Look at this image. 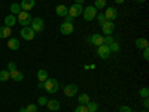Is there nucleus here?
I'll list each match as a JSON object with an SVG mask.
<instances>
[{
    "label": "nucleus",
    "instance_id": "f3484780",
    "mask_svg": "<svg viewBox=\"0 0 149 112\" xmlns=\"http://www.w3.org/2000/svg\"><path fill=\"white\" fill-rule=\"evenodd\" d=\"M46 106H48L49 111H58V109L61 108V103H60L58 100H55V99H52V100H48Z\"/></svg>",
    "mask_w": 149,
    "mask_h": 112
},
{
    "label": "nucleus",
    "instance_id": "39448f33",
    "mask_svg": "<svg viewBox=\"0 0 149 112\" xmlns=\"http://www.w3.org/2000/svg\"><path fill=\"white\" fill-rule=\"evenodd\" d=\"M82 12H84V8H82V5H79V3H74V5H72V6L69 8V15H70L72 18L81 17Z\"/></svg>",
    "mask_w": 149,
    "mask_h": 112
},
{
    "label": "nucleus",
    "instance_id": "9d476101",
    "mask_svg": "<svg viewBox=\"0 0 149 112\" xmlns=\"http://www.w3.org/2000/svg\"><path fill=\"white\" fill-rule=\"evenodd\" d=\"M97 55L100 57V58H103V60L109 58V55H110L109 46H107V45H100V46H97Z\"/></svg>",
    "mask_w": 149,
    "mask_h": 112
},
{
    "label": "nucleus",
    "instance_id": "c756f323",
    "mask_svg": "<svg viewBox=\"0 0 149 112\" xmlns=\"http://www.w3.org/2000/svg\"><path fill=\"white\" fill-rule=\"evenodd\" d=\"M26 111L27 112H37V105H29V106H26Z\"/></svg>",
    "mask_w": 149,
    "mask_h": 112
},
{
    "label": "nucleus",
    "instance_id": "1a4fd4ad",
    "mask_svg": "<svg viewBox=\"0 0 149 112\" xmlns=\"http://www.w3.org/2000/svg\"><path fill=\"white\" fill-rule=\"evenodd\" d=\"M78 91H79V88H78L76 84H67V85L64 87V96H67V97L76 96Z\"/></svg>",
    "mask_w": 149,
    "mask_h": 112
},
{
    "label": "nucleus",
    "instance_id": "37998d69",
    "mask_svg": "<svg viewBox=\"0 0 149 112\" xmlns=\"http://www.w3.org/2000/svg\"><path fill=\"white\" fill-rule=\"evenodd\" d=\"M136 2H137V3H143V2H145V0H136Z\"/></svg>",
    "mask_w": 149,
    "mask_h": 112
},
{
    "label": "nucleus",
    "instance_id": "f704fd0d",
    "mask_svg": "<svg viewBox=\"0 0 149 112\" xmlns=\"http://www.w3.org/2000/svg\"><path fill=\"white\" fill-rule=\"evenodd\" d=\"M143 58L145 60H149V46L143 49Z\"/></svg>",
    "mask_w": 149,
    "mask_h": 112
},
{
    "label": "nucleus",
    "instance_id": "4be33fe9",
    "mask_svg": "<svg viewBox=\"0 0 149 112\" xmlns=\"http://www.w3.org/2000/svg\"><path fill=\"white\" fill-rule=\"evenodd\" d=\"M37 79H39L40 82H45L48 79V72L45 69H40L39 72H37Z\"/></svg>",
    "mask_w": 149,
    "mask_h": 112
},
{
    "label": "nucleus",
    "instance_id": "393cba45",
    "mask_svg": "<svg viewBox=\"0 0 149 112\" xmlns=\"http://www.w3.org/2000/svg\"><path fill=\"white\" fill-rule=\"evenodd\" d=\"M106 0H94V8L98 10V9H104L106 8Z\"/></svg>",
    "mask_w": 149,
    "mask_h": 112
},
{
    "label": "nucleus",
    "instance_id": "9b49d317",
    "mask_svg": "<svg viewBox=\"0 0 149 112\" xmlns=\"http://www.w3.org/2000/svg\"><path fill=\"white\" fill-rule=\"evenodd\" d=\"M103 14H104L106 21H115V20H116V17H118V12H116V9H115V8H106Z\"/></svg>",
    "mask_w": 149,
    "mask_h": 112
},
{
    "label": "nucleus",
    "instance_id": "c03bdc74",
    "mask_svg": "<svg viewBox=\"0 0 149 112\" xmlns=\"http://www.w3.org/2000/svg\"><path fill=\"white\" fill-rule=\"evenodd\" d=\"M142 112H148V111H142Z\"/></svg>",
    "mask_w": 149,
    "mask_h": 112
},
{
    "label": "nucleus",
    "instance_id": "dca6fc26",
    "mask_svg": "<svg viewBox=\"0 0 149 112\" xmlns=\"http://www.w3.org/2000/svg\"><path fill=\"white\" fill-rule=\"evenodd\" d=\"M17 22H18V21H17L15 15H12V14H10V15L5 17V26H6V27H9V29H10V27H14Z\"/></svg>",
    "mask_w": 149,
    "mask_h": 112
},
{
    "label": "nucleus",
    "instance_id": "e433bc0d",
    "mask_svg": "<svg viewBox=\"0 0 149 112\" xmlns=\"http://www.w3.org/2000/svg\"><path fill=\"white\" fill-rule=\"evenodd\" d=\"M64 18H66V22H72V21H73V18H72L70 15H66Z\"/></svg>",
    "mask_w": 149,
    "mask_h": 112
},
{
    "label": "nucleus",
    "instance_id": "a211bd4d",
    "mask_svg": "<svg viewBox=\"0 0 149 112\" xmlns=\"http://www.w3.org/2000/svg\"><path fill=\"white\" fill-rule=\"evenodd\" d=\"M136 46H137L139 49H145V48L149 46V42H148V39H145V37H137V39H136Z\"/></svg>",
    "mask_w": 149,
    "mask_h": 112
},
{
    "label": "nucleus",
    "instance_id": "0eeeda50",
    "mask_svg": "<svg viewBox=\"0 0 149 112\" xmlns=\"http://www.w3.org/2000/svg\"><path fill=\"white\" fill-rule=\"evenodd\" d=\"M73 30H74V27H73V22H63L60 26V33L61 34H64V36H69V34H72L73 33Z\"/></svg>",
    "mask_w": 149,
    "mask_h": 112
},
{
    "label": "nucleus",
    "instance_id": "6ab92c4d",
    "mask_svg": "<svg viewBox=\"0 0 149 112\" xmlns=\"http://www.w3.org/2000/svg\"><path fill=\"white\" fill-rule=\"evenodd\" d=\"M10 73V79H14V81H22L24 79V75L18 70V69H15V70H12V72H9Z\"/></svg>",
    "mask_w": 149,
    "mask_h": 112
},
{
    "label": "nucleus",
    "instance_id": "6e6552de",
    "mask_svg": "<svg viewBox=\"0 0 149 112\" xmlns=\"http://www.w3.org/2000/svg\"><path fill=\"white\" fill-rule=\"evenodd\" d=\"M102 30H103V33H104L106 36L112 34V33L115 32V22H113V21H104V22L102 24Z\"/></svg>",
    "mask_w": 149,
    "mask_h": 112
},
{
    "label": "nucleus",
    "instance_id": "79ce46f5",
    "mask_svg": "<svg viewBox=\"0 0 149 112\" xmlns=\"http://www.w3.org/2000/svg\"><path fill=\"white\" fill-rule=\"evenodd\" d=\"M18 112H27V111H26V108H21V109H19Z\"/></svg>",
    "mask_w": 149,
    "mask_h": 112
},
{
    "label": "nucleus",
    "instance_id": "ea45409f",
    "mask_svg": "<svg viewBox=\"0 0 149 112\" xmlns=\"http://www.w3.org/2000/svg\"><path fill=\"white\" fill-rule=\"evenodd\" d=\"M85 2V0H74V3H79V5H82Z\"/></svg>",
    "mask_w": 149,
    "mask_h": 112
},
{
    "label": "nucleus",
    "instance_id": "2eb2a0df",
    "mask_svg": "<svg viewBox=\"0 0 149 112\" xmlns=\"http://www.w3.org/2000/svg\"><path fill=\"white\" fill-rule=\"evenodd\" d=\"M55 14L58 17H66V15H69V8L66 5H58L55 8Z\"/></svg>",
    "mask_w": 149,
    "mask_h": 112
},
{
    "label": "nucleus",
    "instance_id": "f8f14e48",
    "mask_svg": "<svg viewBox=\"0 0 149 112\" xmlns=\"http://www.w3.org/2000/svg\"><path fill=\"white\" fill-rule=\"evenodd\" d=\"M103 39H104V36H102L100 33H94L88 41H90V43L94 45V46H100V45H103Z\"/></svg>",
    "mask_w": 149,
    "mask_h": 112
},
{
    "label": "nucleus",
    "instance_id": "7c9ffc66",
    "mask_svg": "<svg viewBox=\"0 0 149 112\" xmlns=\"http://www.w3.org/2000/svg\"><path fill=\"white\" fill-rule=\"evenodd\" d=\"M74 112H88V109H86V105H79L74 109Z\"/></svg>",
    "mask_w": 149,
    "mask_h": 112
},
{
    "label": "nucleus",
    "instance_id": "c85d7f7f",
    "mask_svg": "<svg viewBox=\"0 0 149 112\" xmlns=\"http://www.w3.org/2000/svg\"><path fill=\"white\" fill-rule=\"evenodd\" d=\"M140 97H143V99H148V96H149V90H148V87H143V88L140 90Z\"/></svg>",
    "mask_w": 149,
    "mask_h": 112
},
{
    "label": "nucleus",
    "instance_id": "f257e3e1",
    "mask_svg": "<svg viewBox=\"0 0 149 112\" xmlns=\"http://www.w3.org/2000/svg\"><path fill=\"white\" fill-rule=\"evenodd\" d=\"M31 15H30V12H26V10H21L19 14H18V18H17V21L21 24L22 27H29L30 24H31Z\"/></svg>",
    "mask_w": 149,
    "mask_h": 112
},
{
    "label": "nucleus",
    "instance_id": "7ed1b4c3",
    "mask_svg": "<svg viewBox=\"0 0 149 112\" xmlns=\"http://www.w3.org/2000/svg\"><path fill=\"white\" fill-rule=\"evenodd\" d=\"M58 81L57 79H54V78H48L46 81H45V90L49 93V94H54V93H57L58 91Z\"/></svg>",
    "mask_w": 149,
    "mask_h": 112
},
{
    "label": "nucleus",
    "instance_id": "4c0bfd02",
    "mask_svg": "<svg viewBox=\"0 0 149 112\" xmlns=\"http://www.w3.org/2000/svg\"><path fill=\"white\" fill-rule=\"evenodd\" d=\"M143 106L148 109V106H149V100H148V99H145V100H143Z\"/></svg>",
    "mask_w": 149,
    "mask_h": 112
},
{
    "label": "nucleus",
    "instance_id": "2f4dec72",
    "mask_svg": "<svg viewBox=\"0 0 149 112\" xmlns=\"http://www.w3.org/2000/svg\"><path fill=\"white\" fill-rule=\"evenodd\" d=\"M97 20H98V24H100V26H102V24L106 21V18H104V14H97V17H95Z\"/></svg>",
    "mask_w": 149,
    "mask_h": 112
},
{
    "label": "nucleus",
    "instance_id": "a878e982",
    "mask_svg": "<svg viewBox=\"0 0 149 112\" xmlns=\"http://www.w3.org/2000/svg\"><path fill=\"white\" fill-rule=\"evenodd\" d=\"M19 12H21V6H19L18 3H12V5H10V14H12V15H15V14L18 15Z\"/></svg>",
    "mask_w": 149,
    "mask_h": 112
},
{
    "label": "nucleus",
    "instance_id": "412c9836",
    "mask_svg": "<svg viewBox=\"0 0 149 112\" xmlns=\"http://www.w3.org/2000/svg\"><path fill=\"white\" fill-rule=\"evenodd\" d=\"M78 102H79V105H86V103L90 102V96L86 94V93L79 94V96H78Z\"/></svg>",
    "mask_w": 149,
    "mask_h": 112
},
{
    "label": "nucleus",
    "instance_id": "aec40b11",
    "mask_svg": "<svg viewBox=\"0 0 149 112\" xmlns=\"http://www.w3.org/2000/svg\"><path fill=\"white\" fill-rule=\"evenodd\" d=\"M10 29L3 26V27H0V39H9V36H10Z\"/></svg>",
    "mask_w": 149,
    "mask_h": 112
},
{
    "label": "nucleus",
    "instance_id": "20e7f679",
    "mask_svg": "<svg viewBox=\"0 0 149 112\" xmlns=\"http://www.w3.org/2000/svg\"><path fill=\"white\" fill-rule=\"evenodd\" d=\"M82 17L85 21H93L95 17H97V9L94 6H88V8H84V12H82Z\"/></svg>",
    "mask_w": 149,
    "mask_h": 112
},
{
    "label": "nucleus",
    "instance_id": "b1692460",
    "mask_svg": "<svg viewBox=\"0 0 149 112\" xmlns=\"http://www.w3.org/2000/svg\"><path fill=\"white\" fill-rule=\"evenodd\" d=\"M9 78H10L9 70H0V81L6 82V81H9Z\"/></svg>",
    "mask_w": 149,
    "mask_h": 112
},
{
    "label": "nucleus",
    "instance_id": "5701e85b",
    "mask_svg": "<svg viewBox=\"0 0 149 112\" xmlns=\"http://www.w3.org/2000/svg\"><path fill=\"white\" fill-rule=\"evenodd\" d=\"M86 109H88V112H97V109H98V103L90 100L88 103H86Z\"/></svg>",
    "mask_w": 149,
    "mask_h": 112
},
{
    "label": "nucleus",
    "instance_id": "c9c22d12",
    "mask_svg": "<svg viewBox=\"0 0 149 112\" xmlns=\"http://www.w3.org/2000/svg\"><path fill=\"white\" fill-rule=\"evenodd\" d=\"M119 112H133L130 106H121L119 108Z\"/></svg>",
    "mask_w": 149,
    "mask_h": 112
},
{
    "label": "nucleus",
    "instance_id": "473e14b6",
    "mask_svg": "<svg viewBox=\"0 0 149 112\" xmlns=\"http://www.w3.org/2000/svg\"><path fill=\"white\" fill-rule=\"evenodd\" d=\"M37 103L42 105V106H45V105L48 103V99H46L45 96H40V97H39V100H37Z\"/></svg>",
    "mask_w": 149,
    "mask_h": 112
},
{
    "label": "nucleus",
    "instance_id": "a19ab883",
    "mask_svg": "<svg viewBox=\"0 0 149 112\" xmlns=\"http://www.w3.org/2000/svg\"><path fill=\"white\" fill-rule=\"evenodd\" d=\"M125 0H115V3H124Z\"/></svg>",
    "mask_w": 149,
    "mask_h": 112
},
{
    "label": "nucleus",
    "instance_id": "bb28decb",
    "mask_svg": "<svg viewBox=\"0 0 149 112\" xmlns=\"http://www.w3.org/2000/svg\"><path fill=\"white\" fill-rule=\"evenodd\" d=\"M109 49H110V52H118L119 49H121V46H119L118 42H113V43L109 45Z\"/></svg>",
    "mask_w": 149,
    "mask_h": 112
},
{
    "label": "nucleus",
    "instance_id": "423d86ee",
    "mask_svg": "<svg viewBox=\"0 0 149 112\" xmlns=\"http://www.w3.org/2000/svg\"><path fill=\"white\" fill-rule=\"evenodd\" d=\"M34 36H36V33L33 32L31 27H22L21 29V37L24 41H33Z\"/></svg>",
    "mask_w": 149,
    "mask_h": 112
},
{
    "label": "nucleus",
    "instance_id": "4468645a",
    "mask_svg": "<svg viewBox=\"0 0 149 112\" xmlns=\"http://www.w3.org/2000/svg\"><path fill=\"white\" fill-rule=\"evenodd\" d=\"M19 41L17 39V37H9V42H8V48L10 49V51H17V49H19Z\"/></svg>",
    "mask_w": 149,
    "mask_h": 112
},
{
    "label": "nucleus",
    "instance_id": "72a5a7b5",
    "mask_svg": "<svg viewBox=\"0 0 149 112\" xmlns=\"http://www.w3.org/2000/svg\"><path fill=\"white\" fill-rule=\"evenodd\" d=\"M8 69H9V72L15 70V69H17V64L14 63V61H9V63H8Z\"/></svg>",
    "mask_w": 149,
    "mask_h": 112
},
{
    "label": "nucleus",
    "instance_id": "cd10ccee",
    "mask_svg": "<svg viewBox=\"0 0 149 112\" xmlns=\"http://www.w3.org/2000/svg\"><path fill=\"white\" fill-rule=\"evenodd\" d=\"M115 42V39H113V37H112V34H109V36H106L104 37V39H103V45H110V43H113Z\"/></svg>",
    "mask_w": 149,
    "mask_h": 112
},
{
    "label": "nucleus",
    "instance_id": "ddd939ff",
    "mask_svg": "<svg viewBox=\"0 0 149 112\" xmlns=\"http://www.w3.org/2000/svg\"><path fill=\"white\" fill-rule=\"evenodd\" d=\"M34 5H36L34 0H22L19 6H21V9H24L26 12H30V10L34 8Z\"/></svg>",
    "mask_w": 149,
    "mask_h": 112
},
{
    "label": "nucleus",
    "instance_id": "f03ea898",
    "mask_svg": "<svg viewBox=\"0 0 149 112\" xmlns=\"http://www.w3.org/2000/svg\"><path fill=\"white\" fill-rule=\"evenodd\" d=\"M30 27L33 29L34 33H42L43 29H45V21L40 18V17H36L31 20V24H30Z\"/></svg>",
    "mask_w": 149,
    "mask_h": 112
},
{
    "label": "nucleus",
    "instance_id": "58836bf2",
    "mask_svg": "<svg viewBox=\"0 0 149 112\" xmlns=\"http://www.w3.org/2000/svg\"><path fill=\"white\" fill-rule=\"evenodd\" d=\"M37 87H39V88H45V82H39V84H37Z\"/></svg>",
    "mask_w": 149,
    "mask_h": 112
}]
</instances>
